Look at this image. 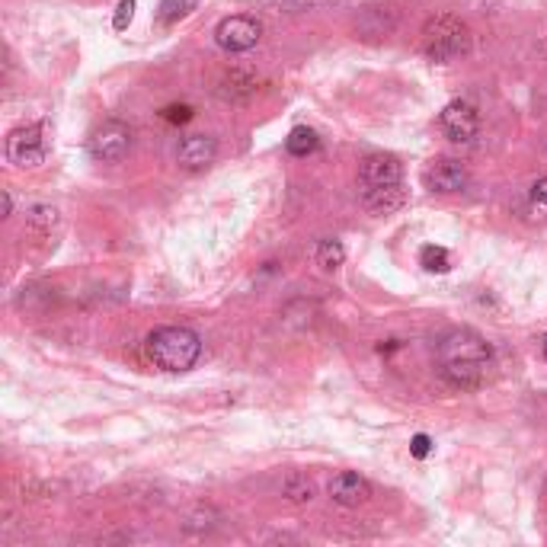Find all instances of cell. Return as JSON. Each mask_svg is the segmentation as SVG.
I'll return each instance as SVG.
<instances>
[{
    "mask_svg": "<svg viewBox=\"0 0 547 547\" xmlns=\"http://www.w3.org/2000/svg\"><path fill=\"white\" fill-rule=\"evenodd\" d=\"M404 180V167H400V160L391 157V154H372L362 164V183L368 189H378V186H400Z\"/></svg>",
    "mask_w": 547,
    "mask_h": 547,
    "instance_id": "obj_10",
    "label": "cell"
},
{
    "mask_svg": "<svg viewBox=\"0 0 547 547\" xmlns=\"http://www.w3.org/2000/svg\"><path fill=\"white\" fill-rule=\"evenodd\" d=\"M468 170H464L458 160H432V164L423 170V183L432 189V192H442V196H448V192H461L464 186H468Z\"/></svg>",
    "mask_w": 547,
    "mask_h": 547,
    "instance_id": "obj_8",
    "label": "cell"
},
{
    "mask_svg": "<svg viewBox=\"0 0 547 547\" xmlns=\"http://www.w3.org/2000/svg\"><path fill=\"white\" fill-rule=\"evenodd\" d=\"M343 260H346V250H343L340 240H320V247H317V266L320 269L333 272V269L343 266Z\"/></svg>",
    "mask_w": 547,
    "mask_h": 547,
    "instance_id": "obj_16",
    "label": "cell"
},
{
    "mask_svg": "<svg viewBox=\"0 0 547 547\" xmlns=\"http://www.w3.org/2000/svg\"><path fill=\"white\" fill-rule=\"evenodd\" d=\"M528 208H532V215L547 218V176L544 180H538L532 186V192H528Z\"/></svg>",
    "mask_w": 547,
    "mask_h": 547,
    "instance_id": "obj_18",
    "label": "cell"
},
{
    "mask_svg": "<svg viewBox=\"0 0 547 547\" xmlns=\"http://www.w3.org/2000/svg\"><path fill=\"white\" fill-rule=\"evenodd\" d=\"M368 496H372V484L352 471H343L330 480V500L346 506V509H356V506L368 503Z\"/></svg>",
    "mask_w": 547,
    "mask_h": 547,
    "instance_id": "obj_9",
    "label": "cell"
},
{
    "mask_svg": "<svg viewBox=\"0 0 547 547\" xmlns=\"http://www.w3.org/2000/svg\"><path fill=\"white\" fill-rule=\"evenodd\" d=\"M128 148H132V132L122 122H106L90 138V154L103 164H116L128 154Z\"/></svg>",
    "mask_w": 547,
    "mask_h": 547,
    "instance_id": "obj_6",
    "label": "cell"
},
{
    "mask_svg": "<svg viewBox=\"0 0 547 547\" xmlns=\"http://www.w3.org/2000/svg\"><path fill=\"white\" fill-rule=\"evenodd\" d=\"M13 212V199H10V192H4V215Z\"/></svg>",
    "mask_w": 547,
    "mask_h": 547,
    "instance_id": "obj_23",
    "label": "cell"
},
{
    "mask_svg": "<svg viewBox=\"0 0 547 547\" xmlns=\"http://www.w3.org/2000/svg\"><path fill=\"white\" fill-rule=\"evenodd\" d=\"M215 154H218L215 138L189 135V138H183L180 151H176V160H180V167H186V170H205L215 160Z\"/></svg>",
    "mask_w": 547,
    "mask_h": 547,
    "instance_id": "obj_11",
    "label": "cell"
},
{
    "mask_svg": "<svg viewBox=\"0 0 547 547\" xmlns=\"http://www.w3.org/2000/svg\"><path fill=\"white\" fill-rule=\"evenodd\" d=\"M260 23L253 16H224L215 29V42L224 52H250V48L260 42Z\"/></svg>",
    "mask_w": 547,
    "mask_h": 547,
    "instance_id": "obj_4",
    "label": "cell"
},
{
    "mask_svg": "<svg viewBox=\"0 0 547 547\" xmlns=\"http://www.w3.org/2000/svg\"><path fill=\"white\" fill-rule=\"evenodd\" d=\"M144 349H148V359L160 368V372L180 375L199 362L202 340H199V333L189 327H157L148 336Z\"/></svg>",
    "mask_w": 547,
    "mask_h": 547,
    "instance_id": "obj_2",
    "label": "cell"
},
{
    "mask_svg": "<svg viewBox=\"0 0 547 547\" xmlns=\"http://www.w3.org/2000/svg\"><path fill=\"white\" fill-rule=\"evenodd\" d=\"M413 458H429V452H432V439L429 436H423V432H420V436H413Z\"/></svg>",
    "mask_w": 547,
    "mask_h": 547,
    "instance_id": "obj_22",
    "label": "cell"
},
{
    "mask_svg": "<svg viewBox=\"0 0 547 547\" xmlns=\"http://www.w3.org/2000/svg\"><path fill=\"white\" fill-rule=\"evenodd\" d=\"M362 202H365V208L372 215H391V212H397V208L407 202V192L400 189V186H378V189L365 186Z\"/></svg>",
    "mask_w": 547,
    "mask_h": 547,
    "instance_id": "obj_12",
    "label": "cell"
},
{
    "mask_svg": "<svg viewBox=\"0 0 547 547\" xmlns=\"http://www.w3.org/2000/svg\"><path fill=\"white\" fill-rule=\"evenodd\" d=\"M160 116H164L167 122H180L183 125V122L192 119V109L189 106H167L164 112H160Z\"/></svg>",
    "mask_w": 547,
    "mask_h": 547,
    "instance_id": "obj_21",
    "label": "cell"
},
{
    "mask_svg": "<svg viewBox=\"0 0 547 547\" xmlns=\"http://www.w3.org/2000/svg\"><path fill=\"white\" fill-rule=\"evenodd\" d=\"M420 263H423V269L426 272H448L452 269V253H448L445 247H436V244H426L423 250H420Z\"/></svg>",
    "mask_w": 547,
    "mask_h": 547,
    "instance_id": "obj_15",
    "label": "cell"
},
{
    "mask_svg": "<svg viewBox=\"0 0 547 547\" xmlns=\"http://www.w3.org/2000/svg\"><path fill=\"white\" fill-rule=\"evenodd\" d=\"M439 125H442L445 138H452V141H458V144L471 141V138L480 132L477 106H474V103H468V100H455V103H448V106L442 109V116H439Z\"/></svg>",
    "mask_w": 547,
    "mask_h": 547,
    "instance_id": "obj_7",
    "label": "cell"
},
{
    "mask_svg": "<svg viewBox=\"0 0 547 547\" xmlns=\"http://www.w3.org/2000/svg\"><path fill=\"white\" fill-rule=\"evenodd\" d=\"M199 0H160V7H157V20L164 23V26H173V23H180L183 16H189L192 10H196Z\"/></svg>",
    "mask_w": 547,
    "mask_h": 547,
    "instance_id": "obj_14",
    "label": "cell"
},
{
    "mask_svg": "<svg viewBox=\"0 0 547 547\" xmlns=\"http://www.w3.org/2000/svg\"><path fill=\"white\" fill-rule=\"evenodd\" d=\"M317 148H320V138H317L314 128H308V125L292 128V132H288V138H285V151L292 154V157H308Z\"/></svg>",
    "mask_w": 547,
    "mask_h": 547,
    "instance_id": "obj_13",
    "label": "cell"
},
{
    "mask_svg": "<svg viewBox=\"0 0 547 547\" xmlns=\"http://www.w3.org/2000/svg\"><path fill=\"white\" fill-rule=\"evenodd\" d=\"M288 496H292V500L295 503H304V500H311V496H314V487L308 484V480H301V477H292V480H288Z\"/></svg>",
    "mask_w": 547,
    "mask_h": 547,
    "instance_id": "obj_20",
    "label": "cell"
},
{
    "mask_svg": "<svg viewBox=\"0 0 547 547\" xmlns=\"http://www.w3.org/2000/svg\"><path fill=\"white\" fill-rule=\"evenodd\" d=\"M132 20H135V0H119L116 16H112V26H116V32H125L128 26H132Z\"/></svg>",
    "mask_w": 547,
    "mask_h": 547,
    "instance_id": "obj_19",
    "label": "cell"
},
{
    "mask_svg": "<svg viewBox=\"0 0 547 547\" xmlns=\"http://www.w3.org/2000/svg\"><path fill=\"white\" fill-rule=\"evenodd\" d=\"M493 362V349L474 330H452L439 343V368L455 388H477L484 384Z\"/></svg>",
    "mask_w": 547,
    "mask_h": 547,
    "instance_id": "obj_1",
    "label": "cell"
},
{
    "mask_svg": "<svg viewBox=\"0 0 547 547\" xmlns=\"http://www.w3.org/2000/svg\"><path fill=\"white\" fill-rule=\"evenodd\" d=\"M544 356H547V336H544Z\"/></svg>",
    "mask_w": 547,
    "mask_h": 547,
    "instance_id": "obj_24",
    "label": "cell"
},
{
    "mask_svg": "<svg viewBox=\"0 0 547 547\" xmlns=\"http://www.w3.org/2000/svg\"><path fill=\"white\" fill-rule=\"evenodd\" d=\"M7 157H10V164H16V167H26V170L39 167L45 160L42 128L39 125H23V128H16V132H10Z\"/></svg>",
    "mask_w": 547,
    "mask_h": 547,
    "instance_id": "obj_5",
    "label": "cell"
},
{
    "mask_svg": "<svg viewBox=\"0 0 547 547\" xmlns=\"http://www.w3.org/2000/svg\"><path fill=\"white\" fill-rule=\"evenodd\" d=\"M55 221H58V212L55 208H48V205H36L29 212V228L32 231H52Z\"/></svg>",
    "mask_w": 547,
    "mask_h": 547,
    "instance_id": "obj_17",
    "label": "cell"
},
{
    "mask_svg": "<svg viewBox=\"0 0 547 547\" xmlns=\"http://www.w3.org/2000/svg\"><path fill=\"white\" fill-rule=\"evenodd\" d=\"M471 48V29L468 23H461L458 16L442 13L436 20H429L423 29V52L432 61H455Z\"/></svg>",
    "mask_w": 547,
    "mask_h": 547,
    "instance_id": "obj_3",
    "label": "cell"
}]
</instances>
